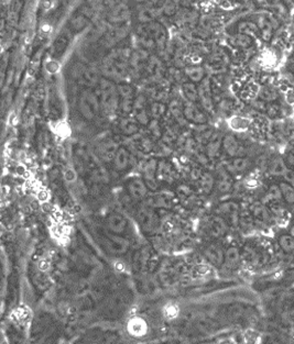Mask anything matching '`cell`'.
Listing matches in <instances>:
<instances>
[{
	"label": "cell",
	"mask_w": 294,
	"mask_h": 344,
	"mask_svg": "<svg viewBox=\"0 0 294 344\" xmlns=\"http://www.w3.org/2000/svg\"><path fill=\"white\" fill-rule=\"evenodd\" d=\"M99 89H101V103L102 107L107 112H114L119 107V95L117 90V85L108 78H104L99 81Z\"/></svg>",
	"instance_id": "cell-1"
},
{
	"label": "cell",
	"mask_w": 294,
	"mask_h": 344,
	"mask_svg": "<svg viewBox=\"0 0 294 344\" xmlns=\"http://www.w3.org/2000/svg\"><path fill=\"white\" fill-rule=\"evenodd\" d=\"M101 107V99H98L96 94H94L92 90H85L81 94L79 108L81 115L83 116L85 119H94L99 113Z\"/></svg>",
	"instance_id": "cell-2"
},
{
	"label": "cell",
	"mask_w": 294,
	"mask_h": 344,
	"mask_svg": "<svg viewBox=\"0 0 294 344\" xmlns=\"http://www.w3.org/2000/svg\"><path fill=\"white\" fill-rule=\"evenodd\" d=\"M176 195L170 190H162L154 193L145 199L147 207L152 209H171L175 204Z\"/></svg>",
	"instance_id": "cell-3"
},
{
	"label": "cell",
	"mask_w": 294,
	"mask_h": 344,
	"mask_svg": "<svg viewBox=\"0 0 294 344\" xmlns=\"http://www.w3.org/2000/svg\"><path fill=\"white\" fill-rule=\"evenodd\" d=\"M130 243L126 238L116 233H108L105 239V246L106 249L114 255H122L125 254L129 249Z\"/></svg>",
	"instance_id": "cell-4"
},
{
	"label": "cell",
	"mask_w": 294,
	"mask_h": 344,
	"mask_svg": "<svg viewBox=\"0 0 294 344\" xmlns=\"http://www.w3.org/2000/svg\"><path fill=\"white\" fill-rule=\"evenodd\" d=\"M159 161L155 159H150L146 161L142 166V178H144L149 190L157 191L159 188V181L157 177Z\"/></svg>",
	"instance_id": "cell-5"
},
{
	"label": "cell",
	"mask_w": 294,
	"mask_h": 344,
	"mask_svg": "<svg viewBox=\"0 0 294 344\" xmlns=\"http://www.w3.org/2000/svg\"><path fill=\"white\" fill-rule=\"evenodd\" d=\"M138 221L141 229L146 232L154 231L159 224V219L155 215L154 209L147 207L146 204L138 211Z\"/></svg>",
	"instance_id": "cell-6"
},
{
	"label": "cell",
	"mask_w": 294,
	"mask_h": 344,
	"mask_svg": "<svg viewBox=\"0 0 294 344\" xmlns=\"http://www.w3.org/2000/svg\"><path fill=\"white\" fill-rule=\"evenodd\" d=\"M183 109L184 116L189 122H192L194 124H204L207 122V117L205 112L196 106V102H192L184 99Z\"/></svg>",
	"instance_id": "cell-7"
},
{
	"label": "cell",
	"mask_w": 294,
	"mask_h": 344,
	"mask_svg": "<svg viewBox=\"0 0 294 344\" xmlns=\"http://www.w3.org/2000/svg\"><path fill=\"white\" fill-rule=\"evenodd\" d=\"M228 231V223L222 216H213L207 221V232L213 239L223 238Z\"/></svg>",
	"instance_id": "cell-8"
},
{
	"label": "cell",
	"mask_w": 294,
	"mask_h": 344,
	"mask_svg": "<svg viewBox=\"0 0 294 344\" xmlns=\"http://www.w3.org/2000/svg\"><path fill=\"white\" fill-rule=\"evenodd\" d=\"M198 100L201 101L202 107L205 111H213L214 102L213 97H211V85L209 78H204L198 84Z\"/></svg>",
	"instance_id": "cell-9"
},
{
	"label": "cell",
	"mask_w": 294,
	"mask_h": 344,
	"mask_svg": "<svg viewBox=\"0 0 294 344\" xmlns=\"http://www.w3.org/2000/svg\"><path fill=\"white\" fill-rule=\"evenodd\" d=\"M128 193L130 197L136 200H142L148 197L149 188L144 178L135 177L128 182Z\"/></svg>",
	"instance_id": "cell-10"
},
{
	"label": "cell",
	"mask_w": 294,
	"mask_h": 344,
	"mask_svg": "<svg viewBox=\"0 0 294 344\" xmlns=\"http://www.w3.org/2000/svg\"><path fill=\"white\" fill-rule=\"evenodd\" d=\"M218 212L222 215V217H226L232 225H238L240 223L238 203L233 202H223L222 204H219Z\"/></svg>",
	"instance_id": "cell-11"
},
{
	"label": "cell",
	"mask_w": 294,
	"mask_h": 344,
	"mask_svg": "<svg viewBox=\"0 0 294 344\" xmlns=\"http://www.w3.org/2000/svg\"><path fill=\"white\" fill-rule=\"evenodd\" d=\"M107 228L109 230V232L122 234L127 229V220L123 215H120L118 212H112L107 217Z\"/></svg>",
	"instance_id": "cell-12"
},
{
	"label": "cell",
	"mask_w": 294,
	"mask_h": 344,
	"mask_svg": "<svg viewBox=\"0 0 294 344\" xmlns=\"http://www.w3.org/2000/svg\"><path fill=\"white\" fill-rule=\"evenodd\" d=\"M223 149L228 156L231 158H238L243 156V146L237 139L231 134H226L223 138Z\"/></svg>",
	"instance_id": "cell-13"
},
{
	"label": "cell",
	"mask_w": 294,
	"mask_h": 344,
	"mask_svg": "<svg viewBox=\"0 0 294 344\" xmlns=\"http://www.w3.org/2000/svg\"><path fill=\"white\" fill-rule=\"evenodd\" d=\"M205 259L215 267H222L225 260V252L216 244H210L204 250Z\"/></svg>",
	"instance_id": "cell-14"
},
{
	"label": "cell",
	"mask_w": 294,
	"mask_h": 344,
	"mask_svg": "<svg viewBox=\"0 0 294 344\" xmlns=\"http://www.w3.org/2000/svg\"><path fill=\"white\" fill-rule=\"evenodd\" d=\"M157 177H158L159 182H173L176 178L175 169L170 163L168 162V161H166V160L159 161Z\"/></svg>",
	"instance_id": "cell-15"
},
{
	"label": "cell",
	"mask_w": 294,
	"mask_h": 344,
	"mask_svg": "<svg viewBox=\"0 0 294 344\" xmlns=\"http://www.w3.org/2000/svg\"><path fill=\"white\" fill-rule=\"evenodd\" d=\"M241 259H243V255H241L238 247L229 246L228 249L225 251V260L223 266L229 269V271H232V269H236L239 266L241 263Z\"/></svg>",
	"instance_id": "cell-16"
},
{
	"label": "cell",
	"mask_w": 294,
	"mask_h": 344,
	"mask_svg": "<svg viewBox=\"0 0 294 344\" xmlns=\"http://www.w3.org/2000/svg\"><path fill=\"white\" fill-rule=\"evenodd\" d=\"M130 151H129L127 147L125 146H119L118 151L115 155V159L112 162H114V167L116 171L118 172H124L129 167L130 165Z\"/></svg>",
	"instance_id": "cell-17"
},
{
	"label": "cell",
	"mask_w": 294,
	"mask_h": 344,
	"mask_svg": "<svg viewBox=\"0 0 294 344\" xmlns=\"http://www.w3.org/2000/svg\"><path fill=\"white\" fill-rule=\"evenodd\" d=\"M241 255H243V258L246 260V262L249 265H252V266H258V265L265 264L266 262H268V256H266V254L260 253V252H258L257 250H254L253 247L250 246L245 247Z\"/></svg>",
	"instance_id": "cell-18"
},
{
	"label": "cell",
	"mask_w": 294,
	"mask_h": 344,
	"mask_svg": "<svg viewBox=\"0 0 294 344\" xmlns=\"http://www.w3.org/2000/svg\"><path fill=\"white\" fill-rule=\"evenodd\" d=\"M168 111L170 112L173 119H174L176 123L181 125V127H184V125H187V123L189 122L184 116L183 104L179 102L178 100H172V101H170L168 106Z\"/></svg>",
	"instance_id": "cell-19"
},
{
	"label": "cell",
	"mask_w": 294,
	"mask_h": 344,
	"mask_svg": "<svg viewBox=\"0 0 294 344\" xmlns=\"http://www.w3.org/2000/svg\"><path fill=\"white\" fill-rule=\"evenodd\" d=\"M223 147V137L219 133H214L213 137L210 139V141L205 144V153L209 156L210 160L215 159L218 156L220 149Z\"/></svg>",
	"instance_id": "cell-20"
},
{
	"label": "cell",
	"mask_w": 294,
	"mask_h": 344,
	"mask_svg": "<svg viewBox=\"0 0 294 344\" xmlns=\"http://www.w3.org/2000/svg\"><path fill=\"white\" fill-rule=\"evenodd\" d=\"M216 186L220 193H228L232 188V178L231 173L226 167H220L218 169V177L216 182Z\"/></svg>",
	"instance_id": "cell-21"
},
{
	"label": "cell",
	"mask_w": 294,
	"mask_h": 344,
	"mask_svg": "<svg viewBox=\"0 0 294 344\" xmlns=\"http://www.w3.org/2000/svg\"><path fill=\"white\" fill-rule=\"evenodd\" d=\"M119 130L120 132H122L124 136L127 137H133L138 134L139 132V123L137 122L136 119H131V118H123L122 120L119 121Z\"/></svg>",
	"instance_id": "cell-22"
},
{
	"label": "cell",
	"mask_w": 294,
	"mask_h": 344,
	"mask_svg": "<svg viewBox=\"0 0 294 344\" xmlns=\"http://www.w3.org/2000/svg\"><path fill=\"white\" fill-rule=\"evenodd\" d=\"M118 149L119 145L115 141H106L99 147V155L105 162H111V161H114Z\"/></svg>",
	"instance_id": "cell-23"
},
{
	"label": "cell",
	"mask_w": 294,
	"mask_h": 344,
	"mask_svg": "<svg viewBox=\"0 0 294 344\" xmlns=\"http://www.w3.org/2000/svg\"><path fill=\"white\" fill-rule=\"evenodd\" d=\"M184 74L191 81L200 84L205 78V68L200 65H192L184 68Z\"/></svg>",
	"instance_id": "cell-24"
},
{
	"label": "cell",
	"mask_w": 294,
	"mask_h": 344,
	"mask_svg": "<svg viewBox=\"0 0 294 344\" xmlns=\"http://www.w3.org/2000/svg\"><path fill=\"white\" fill-rule=\"evenodd\" d=\"M181 91H182L183 99L189 100V101L196 102L198 100V86L193 81H184L181 86Z\"/></svg>",
	"instance_id": "cell-25"
},
{
	"label": "cell",
	"mask_w": 294,
	"mask_h": 344,
	"mask_svg": "<svg viewBox=\"0 0 294 344\" xmlns=\"http://www.w3.org/2000/svg\"><path fill=\"white\" fill-rule=\"evenodd\" d=\"M250 161L244 156H238V158H232V160L227 164V171L229 173H243L249 167Z\"/></svg>",
	"instance_id": "cell-26"
},
{
	"label": "cell",
	"mask_w": 294,
	"mask_h": 344,
	"mask_svg": "<svg viewBox=\"0 0 294 344\" xmlns=\"http://www.w3.org/2000/svg\"><path fill=\"white\" fill-rule=\"evenodd\" d=\"M215 184H216L215 177L209 172L203 173L201 178L198 180V185H200V189H201L202 193L205 194V195L210 194V191L213 190Z\"/></svg>",
	"instance_id": "cell-27"
},
{
	"label": "cell",
	"mask_w": 294,
	"mask_h": 344,
	"mask_svg": "<svg viewBox=\"0 0 294 344\" xmlns=\"http://www.w3.org/2000/svg\"><path fill=\"white\" fill-rule=\"evenodd\" d=\"M250 211H252V215L253 216L254 219H257L258 221L267 222L270 220V213L268 211L265 204L261 202L253 203L252 208H250Z\"/></svg>",
	"instance_id": "cell-28"
},
{
	"label": "cell",
	"mask_w": 294,
	"mask_h": 344,
	"mask_svg": "<svg viewBox=\"0 0 294 344\" xmlns=\"http://www.w3.org/2000/svg\"><path fill=\"white\" fill-rule=\"evenodd\" d=\"M128 330L129 332L131 333V335H135V337H142V335H145L147 333L148 326H147V324L142 319H133L129 322Z\"/></svg>",
	"instance_id": "cell-29"
},
{
	"label": "cell",
	"mask_w": 294,
	"mask_h": 344,
	"mask_svg": "<svg viewBox=\"0 0 294 344\" xmlns=\"http://www.w3.org/2000/svg\"><path fill=\"white\" fill-rule=\"evenodd\" d=\"M238 31L239 33L247 34V36H257L260 33V29H259L258 24L252 22V21H243L238 24Z\"/></svg>",
	"instance_id": "cell-30"
},
{
	"label": "cell",
	"mask_w": 294,
	"mask_h": 344,
	"mask_svg": "<svg viewBox=\"0 0 294 344\" xmlns=\"http://www.w3.org/2000/svg\"><path fill=\"white\" fill-rule=\"evenodd\" d=\"M287 164H285L284 160L281 158H275L272 161L270 164V173L273 176H283L285 172H287Z\"/></svg>",
	"instance_id": "cell-31"
},
{
	"label": "cell",
	"mask_w": 294,
	"mask_h": 344,
	"mask_svg": "<svg viewBox=\"0 0 294 344\" xmlns=\"http://www.w3.org/2000/svg\"><path fill=\"white\" fill-rule=\"evenodd\" d=\"M167 111H168L167 104L162 101H158V100H155L154 102L151 103L150 110H149L150 116L152 119H160L161 117L166 115Z\"/></svg>",
	"instance_id": "cell-32"
},
{
	"label": "cell",
	"mask_w": 294,
	"mask_h": 344,
	"mask_svg": "<svg viewBox=\"0 0 294 344\" xmlns=\"http://www.w3.org/2000/svg\"><path fill=\"white\" fill-rule=\"evenodd\" d=\"M280 249L282 250L284 253H292L294 252V237L291 234H283L281 236L278 240Z\"/></svg>",
	"instance_id": "cell-33"
},
{
	"label": "cell",
	"mask_w": 294,
	"mask_h": 344,
	"mask_svg": "<svg viewBox=\"0 0 294 344\" xmlns=\"http://www.w3.org/2000/svg\"><path fill=\"white\" fill-rule=\"evenodd\" d=\"M279 186L284 202L288 204H294V187L287 182H280Z\"/></svg>",
	"instance_id": "cell-34"
},
{
	"label": "cell",
	"mask_w": 294,
	"mask_h": 344,
	"mask_svg": "<svg viewBox=\"0 0 294 344\" xmlns=\"http://www.w3.org/2000/svg\"><path fill=\"white\" fill-rule=\"evenodd\" d=\"M117 90H118V95L120 99L135 98L132 86L130 84H128V82H119V84L117 85Z\"/></svg>",
	"instance_id": "cell-35"
},
{
	"label": "cell",
	"mask_w": 294,
	"mask_h": 344,
	"mask_svg": "<svg viewBox=\"0 0 294 344\" xmlns=\"http://www.w3.org/2000/svg\"><path fill=\"white\" fill-rule=\"evenodd\" d=\"M233 44L238 47H241V49H247V47H250L252 45V38L250 36H247V34H243L239 33L237 34V36L233 38Z\"/></svg>",
	"instance_id": "cell-36"
},
{
	"label": "cell",
	"mask_w": 294,
	"mask_h": 344,
	"mask_svg": "<svg viewBox=\"0 0 294 344\" xmlns=\"http://www.w3.org/2000/svg\"><path fill=\"white\" fill-rule=\"evenodd\" d=\"M133 112H135V119L137 120V122L139 123L140 125H148L151 119H152L151 118L150 112L148 111L147 107L139 109V110H136Z\"/></svg>",
	"instance_id": "cell-37"
},
{
	"label": "cell",
	"mask_w": 294,
	"mask_h": 344,
	"mask_svg": "<svg viewBox=\"0 0 294 344\" xmlns=\"http://www.w3.org/2000/svg\"><path fill=\"white\" fill-rule=\"evenodd\" d=\"M281 199H283V197H282V193H281L280 186L271 185L269 187V189H268L266 200H268V202H280Z\"/></svg>",
	"instance_id": "cell-38"
},
{
	"label": "cell",
	"mask_w": 294,
	"mask_h": 344,
	"mask_svg": "<svg viewBox=\"0 0 294 344\" xmlns=\"http://www.w3.org/2000/svg\"><path fill=\"white\" fill-rule=\"evenodd\" d=\"M149 129V132L152 134V137L155 139H162L163 131L161 125H160L159 119H151L149 124L147 125Z\"/></svg>",
	"instance_id": "cell-39"
},
{
	"label": "cell",
	"mask_w": 294,
	"mask_h": 344,
	"mask_svg": "<svg viewBox=\"0 0 294 344\" xmlns=\"http://www.w3.org/2000/svg\"><path fill=\"white\" fill-rule=\"evenodd\" d=\"M139 149L144 153H150L154 150V143L150 138H141L139 141Z\"/></svg>",
	"instance_id": "cell-40"
},
{
	"label": "cell",
	"mask_w": 294,
	"mask_h": 344,
	"mask_svg": "<svg viewBox=\"0 0 294 344\" xmlns=\"http://www.w3.org/2000/svg\"><path fill=\"white\" fill-rule=\"evenodd\" d=\"M83 78L88 85H95V84H97V82H99L96 73H95L93 69H90V68L85 69V71L83 72Z\"/></svg>",
	"instance_id": "cell-41"
},
{
	"label": "cell",
	"mask_w": 294,
	"mask_h": 344,
	"mask_svg": "<svg viewBox=\"0 0 294 344\" xmlns=\"http://www.w3.org/2000/svg\"><path fill=\"white\" fill-rule=\"evenodd\" d=\"M266 110H267L268 116H269L270 118H278V117L281 115V112H282V109H281L279 104L275 103V102L270 103L269 106L267 107Z\"/></svg>",
	"instance_id": "cell-42"
},
{
	"label": "cell",
	"mask_w": 294,
	"mask_h": 344,
	"mask_svg": "<svg viewBox=\"0 0 294 344\" xmlns=\"http://www.w3.org/2000/svg\"><path fill=\"white\" fill-rule=\"evenodd\" d=\"M168 76L171 77V80L175 81H182L183 78L185 77L184 72L182 73L179 68H176V67L168 68Z\"/></svg>",
	"instance_id": "cell-43"
},
{
	"label": "cell",
	"mask_w": 294,
	"mask_h": 344,
	"mask_svg": "<svg viewBox=\"0 0 294 344\" xmlns=\"http://www.w3.org/2000/svg\"><path fill=\"white\" fill-rule=\"evenodd\" d=\"M284 162L290 168H294V147H291L285 154Z\"/></svg>",
	"instance_id": "cell-44"
},
{
	"label": "cell",
	"mask_w": 294,
	"mask_h": 344,
	"mask_svg": "<svg viewBox=\"0 0 294 344\" xmlns=\"http://www.w3.org/2000/svg\"><path fill=\"white\" fill-rule=\"evenodd\" d=\"M64 178H65V181L70 182H74L76 180V173L73 171V169L68 168V169H66L65 172H64Z\"/></svg>",
	"instance_id": "cell-45"
},
{
	"label": "cell",
	"mask_w": 294,
	"mask_h": 344,
	"mask_svg": "<svg viewBox=\"0 0 294 344\" xmlns=\"http://www.w3.org/2000/svg\"><path fill=\"white\" fill-rule=\"evenodd\" d=\"M202 174H203V172L201 171L200 168H192L191 174H189V175H191L192 180H194V181H198V180H200V178H201Z\"/></svg>",
	"instance_id": "cell-46"
},
{
	"label": "cell",
	"mask_w": 294,
	"mask_h": 344,
	"mask_svg": "<svg viewBox=\"0 0 294 344\" xmlns=\"http://www.w3.org/2000/svg\"><path fill=\"white\" fill-rule=\"evenodd\" d=\"M290 69H291V73H292V75L294 76V63L291 64V66H290Z\"/></svg>",
	"instance_id": "cell-47"
},
{
	"label": "cell",
	"mask_w": 294,
	"mask_h": 344,
	"mask_svg": "<svg viewBox=\"0 0 294 344\" xmlns=\"http://www.w3.org/2000/svg\"><path fill=\"white\" fill-rule=\"evenodd\" d=\"M290 234H291V236H293V237H294V225L292 226V229H291V233H290Z\"/></svg>",
	"instance_id": "cell-48"
},
{
	"label": "cell",
	"mask_w": 294,
	"mask_h": 344,
	"mask_svg": "<svg viewBox=\"0 0 294 344\" xmlns=\"http://www.w3.org/2000/svg\"><path fill=\"white\" fill-rule=\"evenodd\" d=\"M183 1H187V2H191L192 0H183Z\"/></svg>",
	"instance_id": "cell-49"
}]
</instances>
